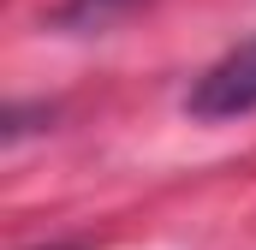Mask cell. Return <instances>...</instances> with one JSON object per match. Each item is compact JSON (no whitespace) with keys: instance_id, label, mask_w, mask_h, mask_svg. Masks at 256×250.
Masks as SVG:
<instances>
[{"instance_id":"1","label":"cell","mask_w":256,"mask_h":250,"mask_svg":"<svg viewBox=\"0 0 256 250\" xmlns=\"http://www.w3.org/2000/svg\"><path fill=\"white\" fill-rule=\"evenodd\" d=\"M185 108H191L196 120H238V114H250L256 108V36L238 42L232 54H220L196 78Z\"/></svg>"}]
</instances>
